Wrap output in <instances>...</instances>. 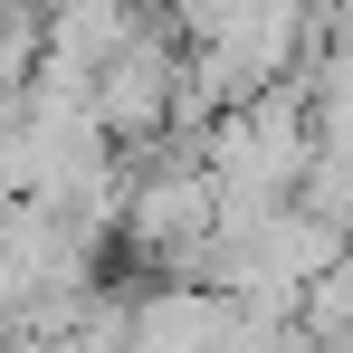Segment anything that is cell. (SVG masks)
Instances as JSON below:
<instances>
[{"label": "cell", "mask_w": 353, "mask_h": 353, "mask_svg": "<svg viewBox=\"0 0 353 353\" xmlns=\"http://www.w3.org/2000/svg\"><path fill=\"white\" fill-rule=\"evenodd\" d=\"M230 296L201 287V277H163V287L124 296V353H220L230 334Z\"/></svg>", "instance_id": "cell-2"}, {"label": "cell", "mask_w": 353, "mask_h": 353, "mask_svg": "<svg viewBox=\"0 0 353 353\" xmlns=\"http://www.w3.org/2000/svg\"><path fill=\"white\" fill-rule=\"evenodd\" d=\"M115 230H124V248H134L143 268L191 277L201 248H210V230H220V181L201 172V153H191V163H143V172L124 181Z\"/></svg>", "instance_id": "cell-1"}]
</instances>
